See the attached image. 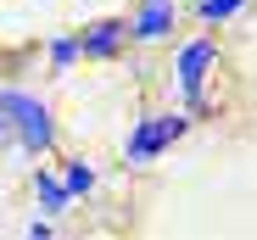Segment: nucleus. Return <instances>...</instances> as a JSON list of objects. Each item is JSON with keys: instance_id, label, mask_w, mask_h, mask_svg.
<instances>
[{"instance_id": "nucleus-1", "label": "nucleus", "mask_w": 257, "mask_h": 240, "mask_svg": "<svg viewBox=\"0 0 257 240\" xmlns=\"http://www.w3.org/2000/svg\"><path fill=\"white\" fill-rule=\"evenodd\" d=\"M0 106L12 112V129H17V151L23 156H45L56 145V123H51V106L34 101L23 90H0Z\"/></svg>"}, {"instance_id": "nucleus-2", "label": "nucleus", "mask_w": 257, "mask_h": 240, "mask_svg": "<svg viewBox=\"0 0 257 240\" xmlns=\"http://www.w3.org/2000/svg\"><path fill=\"white\" fill-rule=\"evenodd\" d=\"M212 67H218V45L212 39H190L179 51V62H174V84H179L190 112H207V73Z\"/></svg>"}, {"instance_id": "nucleus-3", "label": "nucleus", "mask_w": 257, "mask_h": 240, "mask_svg": "<svg viewBox=\"0 0 257 240\" xmlns=\"http://www.w3.org/2000/svg\"><path fill=\"white\" fill-rule=\"evenodd\" d=\"M185 129H190V117H185V112H157V117H146V123L128 134V151H123V156L140 168V162H151V156H162Z\"/></svg>"}, {"instance_id": "nucleus-4", "label": "nucleus", "mask_w": 257, "mask_h": 240, "mask_svg": "<svg viewBox=\"0 0 257 240\" xmlns=\"http://www.w3.org/2000/svg\"><path fill=\"white\" fill-rule=\"evenodd\" d=\"M174 23H179L174 0H146V6H140V17H135V28H128V34H135V39H146V45H151V39L174 34Z\"/></svg>"}, {"instance_id": "nucleus-5", "label": "nucleus", "mask_w": 257, "mask_h": 240, "mask_svg": "<svg viewBox=\"0 0 257 240\" xmlns=\"http://www.w3.org/2000/svg\"><path fill=\"white\" fill-rule=\"evenodd\" d=\"M78 45H84V56H117L123 51V23H95V28H84L78 34Z\"/></svg>"}, {"instance_id": "nucleus-6", "label": "nucleus", "mask_w": 257, "mask_h": 240, "mask_svg": "<svg viewBox=\"0 0 257 240\" xmlns=\"http://www.w3.org/2000/svg\"><path fill=\"white\" fill-rule=\"evenodd\" d=\"M34 190H39V201H45V212L56 218L73 195H67V184H56V173H34Z\"/></svg>"}, {"instance_id": "nucleus-7", "label": "nucleus", "mask_w": 257, "mask_h": 240, "mask_svg": "<svg viewBox=\"0 0 257 240\" xmlns=\"http://www.w3.org/2000/svg\"><path fill=\"white\" fill-rule=\"evenodd\" d=\"M62 184H67V195L78 201V195L95 190V168H90V162H67V168H62Z\"/></svg>"}, {"instance_id": "nucleus-8", "label": "nucleus", "mask_w": 257, "mask_h": 240, "mask_svg": "<svg viewBox=\"0 0 257 240\" xmlns=\"http://www.w3.org/2000/svg\"><path fill=\"white\" fill-rule=\"evenodd\" d=\"M246 6H251V0H201L196 17H201V23H229V17H240Z\"/></svg>"}, {"instance_id": "nucleus-9", "label": "nucleus", "mask_w": 257, "mask_h": 240, "mask_svg": "<svg viewBox=\"0 0 257 240\" xmlns=\"http://www.w3.org/2000/svg\"><path fill=\"white\" fill-rule=\"evenodd\" d=\"M78 56H84L78 39H67V34H62V39H51V67H73Z\"/></svg>"}, {"instance_id": "nucleus-10", "label": "nucleus", "mask_w": 257, "mask_h": 240, "mask_svg": "<svg viewBox=\"0 0 257 240\" xmlns=\"http://www.w3.org/2000/svg\"><path fill=\"white\" fill-rule=\"evenodd\" d=\"M0 145H17V129H12V112L0 106Z\"/></svg>"}]
</instances>
